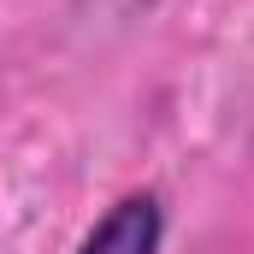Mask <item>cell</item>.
<instances>
[{"label":"cell","instance_id":"obj_1","mask_svg":"<svg viewBox=\"0 0 254 254\" xmlns=\"http://www.w3.org/2000/svg\"><path fill=\"white\" fill-rule=\"evenodd\" d=\"M166 249V195L160 190H125L71 254H160Z\"/></svg>","mask_w":254,"mask_h":254}]
</instances>
